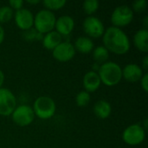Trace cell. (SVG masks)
<instances>
[{
	"mask_svg": "<svg viewBox=\"0 0 148 148\" xmlns=\"http://www.w3.org/2000/svg\"><path fill=\"white\" fill-rule=\"evenodd\" d=\"M103 46L116 55H124L130 49V41L127 35L121 29L114 26L108 27L105 29L102 36Z\"/></svg>",
	"mask_w": 148,
	"mask_h": 148,
	"instance_id": "6da1fadb",
	"label": "cell"
},
{
	"mask_svg": "<svg viewBox=\"0 0 148 148\" xmlns=\"http://www.w3.org/2000/svg\"><path fill=\"white\" fill-rule=\"evenodd\" d=\"M101 82L108 87L117 85L122 79V69L114 62H106L101 64L98 71Z\"/></svg>",
	"mask_w": 148,
	"mask_h": 148,
	"instance_id": "7a4b0ae2",
	"label": "cell"
},
{
	"mask_svg": "<svg viewBox=\"0 0 148 148\" xmlns=\"http://www.w3.org/2000/svg\"><path fill=\"white\" fill-rule=\"evenodd\" d=\"M35 116L41 120H49L54 116L56 109L53 99L49 96H39L34 102L32 108Z\"/></svg>",
	"mask_w": 148,
	"mask_h": 148,
	"instance_id": "3957f363",
	"label": "cell"
},
{
	"mask_svg": "<svg viewBox=\"0 0 148 148\" xmlns=\"http://www.w3.org/2000/svg\"><path fill=\"white\" fill-rule=\"evenodd\" d=\"M56 17L53 11L43 9L34 16V26L40 34H47L55 29Z\"/></svg>",
	"mask_w": 148,
	"mask_h": 148,
	"instance_id": "277c9868",
	"label": "cell"
},
{
	"mask_svg": "<svg viewBox=\"0 0 148 148\" xmlns=\"http://www.w3.org/2000/svg\"><path fill=\"white\" fill-rule=\"evenodd\" d=\"M146 138L145 128L139 124L128 126L122 133L123 141L129 146H137L141 144Z\"/></svg>",
	"mask_w": 148,
	"mask_h": 148,
	"instance_id": "5b68a950",
	"label": "cell"
},
{
	"mask_svg": "<svg viewBox=\"0 0 148 148\" xmlns=\"http://www.w3.org/2000/svg\"><path fill=\"white\" fill-rule=\"evenodd\" d=\"M134 19V11L128 5L116 7L111 15V23L114 27L121 28L128 25Z\"/></svg>",
	"mask_w": 148,
	"mask_h": 148,
	"instance_id": "8992f818",
	"label": "cell"
},
{
	"mask_svg": "<svg viewBox=\"0 0 148 148\" xmlns=\"http://www.w3.org/2000/svg\"><path fill=\"white\" fill-rule=\"evenodd\" d=\"M11 117L16 125L19 127H27L33 122L35 114L31 107L28 105H20L15 108L11 114Z\"/></svg>",
	"mask_w": 148,
	"mask_h": 148,
	"instance_id": "52a82bcc",
	"label": "cell"
},
{
	"mask_svg": "<svg viewBox=\"0 0 148 148\" xmlns=\"http://www.w3.org/2000/svg\"><path fill=\"white\" fill-rule=\"evenodd\" d=\"M84 32L92 38H99L103 36L105 27L101 20L94 16H87L82 23Z\"/></svg>",
	"mask_w": 148,
	"mask_h": 148,
	"instance_id": "ba28073f",
	"label": "cell"
},
{
	"mask_svg": "<svg viewBox=\"0 0 148 148\" xmlns=\"http://www.w3.org/2000/svg\"><path fill=\"white\" fill-rule=\"evenodd\" d=\"M16 108V99L14 94L8 88H0V115H11Z\"/></svg>",
	"mask_w": 148,
	"mask_h": 148,
	"instance_id": "9c48e42d",
	"label": "cell"
},
{
	"mask_svg": "<svg viewBox=\"0 0 148 148\" xmlns=\"http://www.w3.org/2000/svg\"><path fill=\"white\" fill-rule=\"evenodd\" d=\"M52 55L56 61L65 62L70 61L75 56V49L69 42H62L52 50Z\"/></svg>",
	"mask_w": 148,
	"mask_h": 148,
	"instance_id": "30bf717a",
	"label": "cell"
},
{
	"mask_svg": "<svg viewBox=\"0 0 148 148\" xmlns=\"http://www.w3.org/2000/svg\"><path fill=\"white\" fill-rule=\"evenodd\" d=\"M14 18L16 26L22 30H28L34 25V16L28 9L22 8L16 10Z\"/></svg>",
	"mask_w": 148,
	"mask_h": 148,
	"instance_id": "8fae6325",
	"label": "cell"
},
{
	"mask_svg": "<svg viewBox=\"0 0 148 148\" xmlns=\"http://www.w3.org/2000/svg\"><path fill=\"white\" fill-rule=\"evenodd\" d=\"M75 27V21L72 16L69 15H64L58 17L56 21L55 29L62 36L69 35Z\"/></svg>",
	"mask_w": 148,
	"mask_h": 148,
	"instance_id": "7c38bea8",
	"label": "cell"
},
{
	"mask_svg": "<svg viewBox=\"0 0 148 148\" xmlns=\"http://www.w3.org/2000/svg\"><path fill=\"white\" fill-rule=\"evenodd\" d=\"M143 70L135 63H129L122 69V78L129 82H136L143 76Z\"/></svg>",
	"mask_w": 148,
	"mask_h": 148,
	"instance_id": "4fadbf2b",
	"label": "cell"
},
{
	"mask_svg": "<svg viewBox=\"0 0 148 148\" xmlns=\"http://www.w3.org/2000/svg\"><path fill=\"white\" fill-rule=\"evenodd\" d=\"M101 79L98 73L95 71H89L85 74L82 79V85L88 93L95 92L101 86Z\"/></svg>",
	"mask_w": 148,
	"mask_h": 148,
	"instance_id": "5bb4252c",
	"label": "cell"
},
{
	"mask_svg": "<svg viewBox=\"0 0 148 148\" xmlns=\"http://www.w3.org/2000/svg\"><path fill=\"white\" fill-rule=\"evenodd\" d=\"M134 43L136 49L141 52L148 51V30L145 29H139L134 36Z\"/></svg>",
	"mask_w": 148,
	"mask_h": 148,
	"instance_id": "9a60e30c",
	"label": "cell"
},
{
	"mask_svg": "<svg viewBox=\"0 0 148 148\" xmlns=\"http://www.w3.org/2000/svg\"><path fill=\"white\" fill-rule=\"evenodd\" d=\"M62 42V36L56 30H52L44 36L42 39V45L46 49L53 50Z\"/></svg>",
	"mask_w": 148,
	"mask_h": 148,
	"instance_id": "2e32d148",
	"label": "cell"
},
{
	"mask_svg": "<svg viewBox=\"0 0 148 148\" xmlns=\"http://www.w3.org/2000/svg\"><path fill=\"white\" fill-rule=\"evenodd\" d=\"M93 110H94L95 114L99 119L105 120V119L108 118L109 115L111 114L112 107L108 101L101 100V101H98L97 102H95V104L94 105Z\"/></svg>",
	"mask_w": 148,
	"mask_h": 148,
	"instance_id": "e0dca14e",
	"label": "cell"
},
{
	"mask_svg": "<svg viewBox=\"0 0 148 148\" xmlns=\"http://www.w3.org/2000/svg\"><path fill=\"white\" fill-rule=\"evenodd\" d=\"M75 49L82 54H88L94 49L93 41L87 36H80L75 42Z\"/></svg>",
	"mask_w": 148,
	"mask_h": 148,
	"instance_id": "ac0fdd59",
	"label": "cell"
},
{
	"mask_svg": "<svg viewBox=\"0 0 148 148\" xmlns=\"http://www.w3.org/2000/svg\"><path fill=\"white\" fill-rule=\"evenodd\" d=\"M109 52L104 46H98L93 49V58L97 63L103 64L108 62Z\"/></svg>",
	"mask_w": 148,
	"mask_h": 148,
	"instance_id": "d6986e66",
	"label": "cell"
},
{
	"mask_svg": "<svg viewBox=\"0 0 148 148\" xmlns=\"http://www.w3.org/2000/svg\"><path fill=\"white\" fill-rule=\"evenodd\" d=\"M82 9L87 15L92 16L99 9V2L97 0H86L82 3Z\"/></svg>",
	"mask_w": 148,
	"mask_h": 148,
	"instance_id": "ffe728a7",
	"label": "cell"
},
{
	"mask_svg": "<svg viewBox=\"0 0 148 148\" xmlns=\"http://www.w3.org/2000/svg\"><path fill=\"white\" fill-rule=\"evenodd\" d=\"M90 100L91 98H90L89 93H88L85 90L79 92L75 96V103L78 107H81V108L88 106L90 102Z\"/></svg>",
	"mask_w": 148,
	"mask_h": 148,
	"instance_id": "44dd1931",
	"label": "cell"
},
{
	"mask_svg": "<svg viewBox=\"0 0 148 148\" xmlns=\"http://www.w3.org/2000/svg\"><path fill=\"white\" fill-rule=\"evenodd\" d=\"M42 3L46 10H49L50 11L52 10H57L62 9L65 4V0H44L42 1Z\"/></svg>",
	"mask_w": 148,
	"mask_h": 148,
	"instance_id": "7402d4cb",
	"label": "cell"
},
{
	"mask_svg": "<svg viewBox=\"0 0 148 148\" xmlns=\"http://www.w3.org/2000/svg\"><path fill=\"white\" fill-rule=\"evenodd\" d=\"M14 16L13 10L7 5L0 7V23H5L11 20Z\"/></svg>",
	"mask_w": 148,
	"mask_h": 148,
	"instance_id": "603a6c76",
	"label": "cell"
},
{
	"mask_svg": "<svg viewBox=\"0 0 148 148\" xmlns=\"http://www.w3.org/2000/svg\"><path fill=\"white\" fill-rule=\"evenodd\" d=\"M147 2L146 0H137L133 3V11L135 12H142L147 9Z\"/></svg>",
	"mask_w": 148,
	"mask_h": 148,
	"instance_id": "cb8c5ba5",
	"label": "cell"
},
{
	"mask_svg": "<svg viewBox=\"0 0 148 148\" xmlns=\"http://www.w3.org/2000/svg\"><path fill=\"white\" fill-rule=\"evenodd\" d=\"M9 4L11 9H15L16 10H18L22 9L23 1V0H10Z\"/></svg>",
	"mask_w": 148,
	"mask_h": 148,
	"instance_id": "d4e9b609",
	"label": "cell"
},
{
	"mask_svg": "<svg viewBox=\"0 0 148 148\" xmlns=\"http://www.w3.org/2000/svg\"><path fill=\"white\" fill-rule=\"evenodd\" d=\"M140 85H141V88H143V90L145 92H147L148 91V74L146 73L143 75V76L141 77L140 79Z\"/></svg>",
	"mask_w": 148,
	"mask_h": 148,
	"instance_id": "484cf974",
	"label": "cell"
},
{
	"mask_svg": "<svg viewBox=\"0 0 148 148\" xmlns=\"http://www.w3.org/2000/svg\"><path fill=\"white\" fill-rule=\"evenodd\" d=\"M142 67H143V69L147 71L148 69V56H146L145 57H144V59H143V61H142Z\"/></svg>",
	"mask_w": 148,
	"mask_h": 148,
	"instance_id": "4316f807",
	"label": "cell"
},
{
	"mask_svg": "<svg viewBox=\"0 0 148 148\" xmlns=\"http://www.w3.org/2000/svg\"><path fill=\"white\" fill-rule=\"evenodd\" d=\"M4 35H5V33H4V29H3V28L0 25V44L3 42V40H4Z\"/></svg>",
	"mask_w": 148,
	"mask_h": 148,
	"instance_id": "83f0119b",
	"label": "cell"
},
{
	"mask_svg": "<svg viewBox=\"0 0 148 148\" xmlns=\"http://www.w3.org/2000/svg\"><path fill=\"white\" fill-rule=\"evenodd\" d=\"M3 82H4V74L3 72L0 69V88H2L3 84Z\"/></svg>",
	"mask_w": 148,
	"mask_h": 148,
	"instance_id": "f1b7e54d",
	"label": "cell"
},
{
	"mask_svg": "<svg viewBox=\"0 0 148 148\" xmlns=\"http://www.w3.org/2000/svg\"><path fill=\"white\" fill-rule=\"evenodd\" d=\"M147 19H148L147 16H145V18H144V29H147V27H148Z\"/></svg>",
	"mask_w": 148,
	"mask_h": 148,
	"instance_id": "f546056e",
	"label": "cell"
},
{
	"mask_svg": "<svg viewBox=\"0 0 148 148\" xmlns=\"http://www.w3.org/2000/svg\"><path fill=\"white\" fill-rule=\"evenodd\" d=\"M28 3H30V4H35V3H39L40 1L39 0H35V1H31V0H28L27 1Z\"/></svg>",
	"mask_w": 148,
	"mask_h": 148,
	"instance_id": "4dcf8cb0",
	"label": "cell"
}]
</instances>
